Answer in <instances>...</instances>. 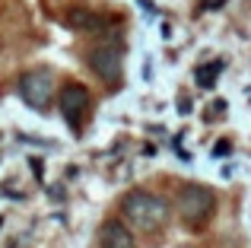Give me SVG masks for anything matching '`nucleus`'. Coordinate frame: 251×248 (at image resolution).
I'll list each match as a JSON object with an SVG mask.
<instances>
[{
    "label": "nucleus",
    "instance_id": "obj_2",
    "mask_svg": "<svg viewBox=\"0 0 251 248\" xmlns=\"http://www.w3.org/2000/svg\"><path fill=\"white\" fill-rule=\"evenodd\" d=\"M175 213H178V220H181L188 229H203V226L213 220V213H216V194L210 191L207 185L188 181V185L178 188Z\"/></svg>",
    "mask_w": 251,
    "mask_h": 248
},
{
    "label": "nucleus",
    "instance_id": "obj_5",
    "mask_svg": "<svg viewBox=\"0 0 251 248\" xmlns=\"http://www.w3.org/2000/svg\"><path fill=\"white\" fill-rule=\"evenodd\" d=\"M89 67L96 70L99 80H105L108 86H118L121 83V70H124V57L118 45H99V48L89 51Z\"/></svg>",
    "mask_w": 251,
    "mask_h": 248
},
{
    "label": "nucleus",
    "instance_id": "obj_9",
    "mask_svg": "<svg viewBox=\"0 0 251 248\" xmlns=\"http://www.w3.org/2000/svg\"><path fill=\"white\" fill-rule=\"evenodd\" d=\"M213 153H216V156H226V153H229V143H216Z\"/></svg>",
    "mask_w": 251,
    "mask_h": 248
},
{
    "label": "nucleus",
    "instance_id": "obj_4",
    "mask_svg": "<svg viewBox=\"0 0 251 248\" xmlns=\"http://www.w3.org/2000/svg\"><path fill=\"white\" fill-rule=\"evenodd\" d=\"M57 105H61V115H64V121L70 124V130H74V134H80L86 118H89V108H92L89 89H86L83 83H67V86L61 89Z\"/></svg>",
    "mask_w": 251,
    "mask_h": 248
},
{
    "label": "nucleus",
    "instance_id": "obj_7",
    "mask_svg": "<svg viewBox=\"0 0 251 248\" xmlns=\"http://www.w3.org/2000/svg\"><path fill=\"white\" fill-rule=\"evenodd\" d=\"M67 25H74V29H80V32H102V29L111 25V19L102 16V13H92V10H70Z\"/></svg>",
    "mask_w": 251,
    "mask_h": 248
},
{
    "label": "nucleus",
    "instance_id": "obj_6",
    "mask_svg": "<svg viewBox=\"0 0 251 248\" xmlns=\"http://www.w3.org/2000/svg\"><path fill=\"white\" fill-rule=\"evenodd\" d=\"M99 248H137V239L121 220H105L99 229Z\"/></svg>",
    "mask_w": 251,
    "mask_h": 248
},
{
    "label": "nucleus",
    "instance_id": "obj_3",
    "mask_svg": "<svg viewBox=\"0 0 251 248\" xmlns=\"http://www.w3.org/2000/svg\"><path fill=\"white\" fill-rule=\"evenodd\" d=\"M16 93L29 108L45 112V108L51 105V96H54V76H51V70H45V67L25 70V74L19 76V83H16Z\"/></svg>",
    "mask_w": 251,
    "mask_h": 248
},
{
    "label": "nucleus",
    "instance_id": "obj_10",
    "mask_svg": "<svg viewBox=\"0 0 251 248\" xmlns=\"http://www.w3.org/2000/svg\"><path fill=\"white\" fill-rule=\"evenodd\" d=\"M0 223H3V220H0Z\"/></svg>",
    "mask_w": 251,
    "mask_h": 248
},
{
    "label": "nucleus",
    "instance_id": "obj_8",
    "mask_svg": "<svg viewBox=\"0 0 251 248\" xmlns=\"http://www.w3.org/2000/svg\"><path fill=\"white\" fill-rule=\"evenodd\" d=\"M223 70H226V61H223V57H216V61H207V64H201V67L194 70V83H197L201 89H213Z\"/></svg>",
    "mask_w": 251,
    "mask_h": 248
},
{
    "label": "nucleus",
    "instance_id": "obj_1",
    "mask_svg": "<svg viewBox=\"0 0 251 248\" xmlns=\"http://www.w3.org/2000/svg\"><path fill=\"white\" fill-rule=\"evenodd\" d=\"M166 220H169V200L159 198L156 191L134 188L121 198V223L130 232L137 229V232H147V236H156L166 226Z\"/></svg>",
    "mask_w": 251,
    "mask_h": 248
}]
</instances>
